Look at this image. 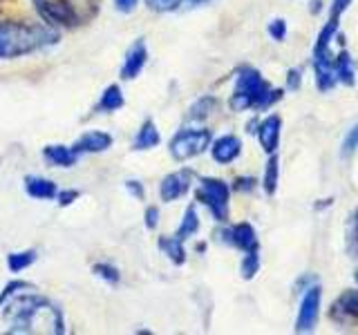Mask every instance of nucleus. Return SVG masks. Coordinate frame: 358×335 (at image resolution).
<instances>
[{"mask_svg": "<svg viewBox=\"0 0 358 335\" xmlns=\"http://www.w3.org/2000/svg\"><path fill=\"white\" fill-rule=\"evenodd\" d=\"M59 40V31L38 22H0V59H20L31 52L50 47Z\"/></svg>", "mask_w": 358, "mask_h": 335, "instance_id": "nucleus-1", "label": "nucleus"}, {"mask_svg": "<svg viewBox=\"0 0 358 335\" xmlns=\"http://www.w3.org/2000/svg\"><path fill=\"white\" fill-rule=\"evenodd\" d=\"M278 98H282L280 89H271L262 74L253 70V67H244L235 78V89L231 96V110L244 112L251 107H268L275 103Z\"/></svg>", "mask_w": 358, "mask_h": 335, "instance_id": "nucleus-2", "label": "nucleus"}, {"mask_svg": "<svg viewBox=\"0 0 358 335\" xmlns=\"http://www.w3.org/2000/svg\"><path fill=\"white\" fill-rule=\"evenodd\" d=\"M213 134L204 128H186L179 130L171 139V154L175 161H188L193 156H199L210 148Z\"/></svg>", "mask_w": 358, "mask_h": 335, "instance_id": "nucleus-3", "label": "nucleus"}, {"mask_svg": "<svg viewBox=\"0 0 358 335\" xmlns=\"http://www.w3.org/2000/svg\"><path fill=\"white\" fill-rule=\"evenodd\" d=\"M229 186L222 181V179H213L206 177L199 181V190H197V199L204 204L210 215L217 221H224L229 215Z\"/></svg>", "mask_w": 358, "mask_h": 335, "instance_id": "nucleus-4", "label": "nucleus"}, {"mask_svg": "<svg viewBox=\"0 0 358 335\" xmlns=\"http://www.w3.org/2000/svg\"><path fill=\"white\" fill-rule=\"evenodd\" d=\"M320 297L322 290L320 286H309L305 290L298 308V318H296V331L298 333H309L316 329L318 324V315H320Z\"/></svg>", "mask_w": 358, "mask_h": 335, "instance_id": "nucleus-5", "label": "nucleus"}, {"mask_svg": "<svg viewBox=\"0 0 358 335\" xmlns=\"http://www.w3.org/2000/svg\"><path fill=\"white\" fill-rule=\"evenodd\" d=\"M36 7L50 25H74L76 11L67 0H36Z\"/></svg>", "mask_w": 358, "mask_h": 335, "instance_id": "nucleus-6", "label": "nucleus"}, {"mask_svg": "<svg viewBox=\"0 0 358 335\" xmlns=\"http://www.w3.org/2000/svg\"><path fill=\"white\" fill-rule=\"evenodd\" d=\"M190 174L188 170H179V172H173L164 177V181L159 186V195H162V201H166V204H171V201L184 197L188 193L190 188Z\"/></svg>", "mask_w": 358, "mask_h": 335, "instance_id": "nucleus-7", "label": "nucleus"}, {"mask_svg": "<svg viewBox=\"0 0 358 335\" xmlns=\"http://www.w3.org/2000/svg\"><path fill=\"white\" fill-rule=\"evenodd\" d=\"M280 130H282V119L278 114H268L257 128V141L266 154H275L280 145Z\"/></svg>", "mask_w": 358, "mask_h": 335, "instance_id": "nucleus-8", "label": "nucleus"}, {"mask_svg": "<svg viewBox=\"0 0 358 335\" xmlns=\"http://www.w3.org/2000/svg\"><path fill=\"white\" fill-rule=\"evenodd\" d=\"M240 152H242V141L238 137H233V134H224V137H220L210 143L213 159L222 165L233 163L240 156Z\"/></svg>", "mask_w": 358, "mask_h": 335, "instance_id": "nucleus-9", "label": "nucleus"}, {"mask_svg": "<svg viewBox=\"0 0 358 335\" xmlns=\"http://www.w3.org/2000/svg\"><path fill=\"white\" fill-rule=\"evenodd\" d=\"M145 63H148V50H145L143 40H137L126 54V63L121 67V78H126V81L137 78L145 67Z\"/></svg>", "mask_w": 358, "mask_h": 335, "instance_id": "nucleus-10", "label": "nucleus"}, {"mask_svg": "<svg viewBox=\"0 0 358 335\" xmlns=\"http://www.w3.org/2000/svg\"><path fill=\"white\" fill-rule=\"evenodd\" d=\"M110 145H112V137L108 132L92 130V132H85L83 137L72 145V150L76 154H94V152H106Z\"/></svg>", "mask_w": 358, "mask_h": 335, "instance_id": "nucleus-11", "label": "nucleus"}, {"mask_svg": "<svg viewBox=\"0 0 358 335\" xmlns=\"http://www.w3.org/2000/svg\"><path fill=\"white\" fill-rule=\"evenodd\" d=\"M227 237L233 246H238L240 251H257V234L253 230L251 223H238V226H233L229 232H227Z\"/></svg>", "mask_w": 358, "mask_h": 335, "instance_id": "nucleus-12", "label": "nucleus"}, {"mask_svg": "<svg viewBox=\"0 0 358 335\" xmlns=\"http://www.w3.org/2000/svg\"><path fill=\"white\" fill-rule=\"evenodd\" d=\"M43 156L50 165H59V168H72L78 159V154L72 148H67V145H48L43 150Z\"/></svg>", "mask_w": 358, "mask_h": 335, "instance_id": "nucleus-13", "label": "nucleus"}, {"mask_svg": "<svg viewBox=\"0 0 358 335\" xmlns=\"http://www.w3.org/2000/svg\"><path fill=\"white\" fill-rule=\"evenodd\" d=\"M25 190L34 199H56V193H59V190H56V184L50 181V179H43V177H27Z\"/></svg>", "mask_w": 358, "mask_h": 335, "instance_id": "nucleus-14", "label": "nucleus"}, {"mask_svg": "<svg viewBox=\"0 0 358 335\" xmlns=\"http://www.w3.org/2000/svg\"><path fill=\"white\" fill-rule=\"evenodd\" d=\"M159 141H162L159 130H157V126L148 119L141 126L137 139H134V150H150V148H157V145H159Z\"/></svg>", "mask_w": 358, "mask_h": 335, "instance_id": "nucleus-15", "label": "nucleus"}, {"mask_svg": "<svg viewBox=\"0 0 358 335\" xmlns=\"http://www.w3.org/2000/svg\"><path fill=\"white\" fill-rule=\"evenodd\" d=\"M159 248L166 253V257L171 260L173 264H184L186 262V251H184V244H182V239L177 237H162L159 239Z\"/></svg>", "mask_w": 358, "mask_h": 335, "instance_id": "nucleus-16", "label": "nucleus"}, {"mask_svg": "<svg viewBox=\"0 0 358 335\" xmlns=\"http://www.w3.org/2000/svg\"><path fill=\"white\" fill-rule=\"evenodd\" d=\"M336 78L345 85H354L356 83V72L352 65V56L347 54L345 50L336 56Z\"/></svg>", "mask_w": 358, "mask_h": 335, "instance_id": "nucleus-17", "label": "nucleus"}, {"mask_svg": "<svg viewBox=\"0 0 358 335\" xmlns=\"http://www.w3.org/2000/svg\"><path fill=\"white\" fill-rule=\"evenodd\" d=\"M123 92L119 85H108L106 92L101 94V100H99V110L101 112H117L119 107H123Z\"/></svg>", "mask_w": 358, "mask_h": 335, "instance_id": "nucleus-18", "label": "nucleus"}, {"mask_svg": "<svg viewBox=\"0 0 358 335\" xmlns=\"http://www.w3.org/2000/svg\"><path fill=\"white\" fill-rule=\"evenodd\" d=\"M199 230V217H197V210L195 206H188L186 212H184V219L182 223H179V228H177V237L179 239H188V237H193V234Z\"/></svg>", "mask_w": 358, "mask_h": 335, "instance_id": "nucleus-19", "label": "nucleus"}, {"mask_svg": "<svg viewBox=\"0 0 358 335\" xmlns=\"http://www.w3.org/2000/svg\"><path fill=\"white\" fill-rule=\"evenodd\" d=\"M278 184H280V165H278V156L271 154V156H268V161H266L264 177H262L264 193H266V195H275Z\"/></svg>", "mask_w": 358, "mask_h": 335, "instance_id": "nucleus-20", "label": "nucleus"}, {"mask_svg": "<svg viewBox=\"0 0 358 335\" xmlns=\"http://www.w3.org/2000/svg\"><path fill=\"white\" fill-rule=\"evenodd\" d=\"M220 100L215 96H201L199 100H195V105L188 110V119L193 121H199V119H206L208 114H213V112L217 110Z\"/></svg>", "mask_w": 358, "mask_h": 335, "instance_id": "nucleus-21", "label": "nucleus"}, {"mask_svg": "<svg viewBox=\"0 0 358 335\" xmlns=\"http://www.w3.org/2000/svg\"><path fill=\"white\" fill-rule=\"evenodd\" d=\"M36 262V251H22V253H11L7 257V268L11 273H20L25 271L27 266Z\"/></svg>", "mask_w": 358, "mask_h": 335, "instance_id": "nucleus-22", "label": "nucleus"}, {"mask_svg": "<svg viewBox=\"0 0 358 335\" xmlns=\"http://www.w3.org/2000/svg\"><path fill=\"white\" fill-rule=\"evenodd\" d=\"M240 271H242L244 279H253L255 277V273L260 271V255H257V251H246Z\"/></svg>", "mask_w": 358, "mask_h": 335, "instance_id": "nucleus-23", "label": "nucleus"}, {"mask_svg": "<svg viewBox=\"0 0 358 335\" xmlns=\"http://www.w3.org/2000/svg\"><path fill=\"white\" fill-rule=\"evenodd\" d=\"M338 308H343V313H347V315L358 318V290H347V293H343L338 299Z\"/></svg>", "mask_w": 358, "mask_h": 335, "instance_id": "nucleus-24", "label": "nucleus"}, {"mask_svg": "<svg viewBox=\"0 0 358 335\" xmlns=\"http://www.w3.org/2000/svg\"><path fill=\"white\" fill-rule=\"evenodd\" d=\"M25 288H31V284L29 282H20V279H16V282H9L3 288V293H0V306H3L5 302H9L14 295H18L20 290H25Z\"/></svg>", "mask_w": 358, "mask_h": 335, "instance_id": "nucleus-25", "label": "nucleus"}, {"mask_svg": "<svg viewBox=\"0 0 358 335\" xmlns=\"http://www.w3.org/2000/svg\"><path fill=\"white\" fill-rule=\"evenodd\" d=\"M358 150V123L356 126H352V130L345 134V141H343V150H341V154L345 156H350V154H354Z\"/></svg>", "mask_w": 358, "mask_h": 335, "instance_id": "nucleus-26", "label": "nucleus"}, {"mask_svg": "<svg viewBox=\"0 0 358 335\" xmlns=\"http://www.w3.org/2000/svg\"><path fill=\"white\" fill-rule=\"evenodd\" d=\"M92 271H94V275H99L101 279H106V282H110V284L119 282V271L110 264H96Z\"/></svg>", "mask_w": 358, "mask_h": 335, "instance_id": "nucleus-27", "label": "nucleus"}, {"mask_svg": "<svg viewBox=\"0 0 358 335\" xmlns=\"http://www.w3.org/2000/svg\"><path fill=\"white\" fill-rule=\"evenodd\" d=\"M268 36H271L273 40H285L287 38V22L282 18H275L268 22Z\"/></svg>", "mask_w": 358, "mask_h": 335, "instance_id": "nucleus-28", "label": "nucleus"}, {"mask_svg": "<svg viewBox=\"0 0 358 335\" xmlns=\"http://www.w3.org/2000/svg\"><path fill=\"white\" fill-rule=\"evenodd\" d=\"M179 3H182V0H145V5L152 11H173V9H179Z\"/></svg>", "mask_w": 358, "mask_h": 335, "instance_id": "nucleus-29", "label": "nucleus"}, {"mask_svg": "<svg viewBox=\"0 0 358 335\" xmlns=\"http://www.w3.org/2000/svg\"><path fill=\"white\" fill-rule=\"evenodd\" d=\"M352 5V0H334V5H331V16L329 18H336V20H341V16L345 14V9Z\"/></svg>", "mask_w": 358, "mask_h": 335, "instance_id": "nucleus-30", "label": "nucleus"}, {"mask_svg": "<svg viewBox=\"0 0 358 335\" xmlns=\"http://www.w3.org/2000/svg\"><path fill=\"white\" fill-rule=\"evenodd\" d=\"M157 223H159V210H157L155 206H150L148 210H145V228L155 230Z\"/></svg>", "mask_w": 358, "mask_h": 335, "instance_id": "nucleus-31", "label": "nucleus"}, {"mask_svg": "<svg viewBox=\"0 0 358 335\" xmlns=\"http://www.w3.org/2000/svg\"><path fill=\"white\" fill-rule=\"evenodd\" d=\"M76 197H78L76 190H59V193H56V199H59L61 206H70L72 201H76Z\"/></svg>", "mask_w": 358, "mask_h": 335, "instance_id": "nucleus-32", "label": "nucleus"}, {"mask_svg": "<svg viewBox=\"0 0 358 335\" xmlns=\"http://www.w3.org/2000/svg\"><path fill=\"white\" fill-rule=\"evenodd\" d=\"M210 3H215V0H182V3H179V9L190 11V9L206 7V5H210Z\"/></svg>", "mask_w": 358, "mask_h": 335, "instance_id": "nucleus-33", "label": "nucleus"}, {"mask_svg": "<svg viewBox=\"0 0 358 335\" xmlns=\"http://www.w3.org/2000/svg\"><path fill=\"white\" fill-rule=\"evenodd\" d=\"M139 0H115V7L121 11V14H130V11H134V7H137Z\"/></svg>", "mask_w": 358, "mask_h": 335, "instance_id": "nucleus-34", "label": "nucleus"}, {"mask_svg": "<svg viewBox=\"0 0 358 335\" xmlns=\"http://www.w3.org/2000/svg\"><path fill=\"white\" fill-rule=\"evenodd\" d=\"M300 70H289V76H287V83H289V89H298L302 78H300Z\"/></svg>", "mask_w": 358, "mask_h": 335, "instance_id": "nucleus-35", "label": "nucleus"}, {"mask_svg": "<svg viewBox=\"0 0 358 335\" xmlns=\"http://www.w3.org/2000/svg\"><path fill=\"white\" fill-rule=\"evenodd\" d=\"M126 188H128V193L132 197H137V199H143V186L139 181H126Z\"/></svg>", "mask_w": 358, "mask_h": 335, "instance_id": "nucleus-36", "label": "nucleus"}, {"mask_svg": "<svg viewBox=\"0 0 358 335\" xmlns=\"http://www.w3.org/2000/svg\"><path fill=\"white\" fill-rule=\"evenodd\" d=\"M253 184H255L253 179H238V188H240V190H251Z\"/></svg>", "mask_w": 358, "mask_h": 335, "instance_id": "nucleus-37", "label": "nucleus"}, {"mask_svg": "<svg viewBox=\"0 0 358 335\" xmlns=\"http://www.w3.org/2000/svg\"><path fill=\"white\" fill-rule=\"evenodd\" d=\"M354 253H356V257H358V232H356V241H354Z\"/></svg>", "mask_w": 358, "mask_h": 335, "instance_id": "nucleus-38", "label": "nucleus"}, {"mask_svg": "<svg viewBox=\"0 0 358 335\" xmlns=\"http://www.w3.org/2000/svg\"><path fill=\"white\" fill-rule=\"evenodd\" d=\"M356 232H358V210H356Z\"/></svg>", "mask_w": 358, "mask_h": 335, "instance_id": "nucleus-39", "label": "nucleus"}, {"mask_svg": "<svg viewBox=\"0 0 358 335\" xmlns=\"http://www.w3.org/2000/svg\"><path fill=\"white\" fill-rule=\"evenodd\" d=\"M356 282H358V271H356Z\"/></svg>", "mask_w": 358, "mask_h": 335, "instance_id": "nucleus-40", "label": "nucleus"}]
</instances>
